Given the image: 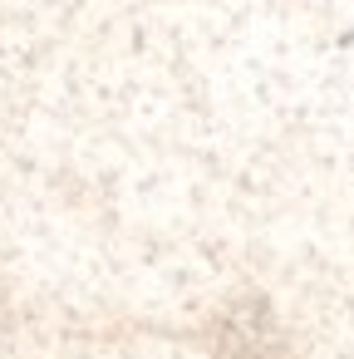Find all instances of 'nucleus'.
<instances>
[]
</instances>
